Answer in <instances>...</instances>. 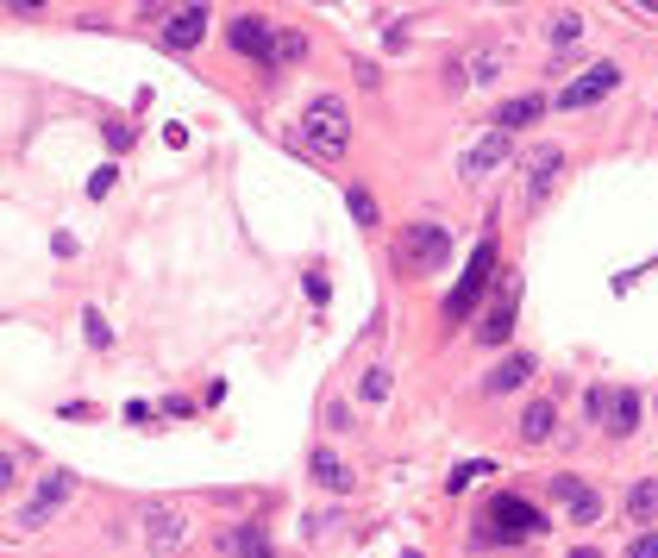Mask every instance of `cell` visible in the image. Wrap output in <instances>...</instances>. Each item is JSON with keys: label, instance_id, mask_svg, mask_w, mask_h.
I'll return each mask as SVG.
<instances>
[{"label": "cell", "instance_id": "6da1fadb", "mask_svg": "<svg viewBox=\"0 0 658 558\" xmlns=\"http://www.w3.org/2000/svg\"><path fill=\"white\" fill-rule=\"evenodd\" d=\"M539 533H546V515H539L527 496L502 490V496H489V502H483L477 546H521V540H539Z\"/></svg>", "mask_w": 658, "mask_h": 558}, {"label": "cell", "instance_id": "7a4b0ae2", "mask_svg": "<svg viewBox=\"0 0 658 558\" xmlns=\"http://www.w3.org/2000/svg\"><path fill=\"white\" fill-rule=\"evenodd\" d=\"M452 264V232H445L433 214H420L414 226L395 232V270L402 276H433Z\"/></svg>", "mask_w": 658, "mask_h": 558}, {"label": "cell", "instance_id": "3957f363", "mask_svg": "<svg viewBox=\"0 0 658 558\" xmlns=\"http://www.w3.org/2000/svg\"><path fill=\"white\" fill-rule=\"evenodd\" d=\"M301 138H308V151L326 157V164H339L351 151V107L339 95H314L308 113H301Z\"/></svg>", "mask_w": 658, "mask_h": 558}, {"label": "cell", "instance_id": "277c9868", "mask_svg": "<svg viewBox=\"0 0 658 558\" xmlns=\"http://www.w3.org/2000/svg\"><path fill=\"white\" fill-rule=\"evenodd\" d=\"M489 283H502V264H496V239H477V251H470V264L458 276V289L445 295V327H464L470 314H477V301Z\"/></svg>", "mask_w": 658, "mask_h": 558}, {"label": "cell", "instance_id": "5b68a950", "mask_svg": "<svg viewBox=\"0 0 658 558\" xmlns=\"http://www.w3.org/2000/svg\"><path fill=\"white\" fill-rule=\"evenodd\" d=\"M514 320H521V283L502 276V283H496V301H489L483 320H477V345H508V339H514Z\"/></svg>", "mask_w": 658, "mask_h": 558}, {"label": "cell", "instance_id": "8992f818", "mask_svg": "<svg viewBox=\"0 0 658 558\" xmlns=\"http://www.w3.org/2000/svg\"><path fill=\"white\" fill-rule=\"evenodd\" d=\"M615 88H621V63H590L583 76H571V82L558 88V107L564 113H583V107H596L602 95H615Z\"/></svg>", "mask_w": 658, "mask_h": 558}, {"label": "cell", "instance_id": "52a82bcc", "mask_svg": "<svg viewBox=\"0 0 658 558\" xmlns=\"http://www.w3.org/2000/svg\"><path fill=\"white\" fill-rule=\"evenodd\" d=\"M508 157H514V132H496V126H489V132L477 138V145H464L458 176H464V182H483V176H496V170L508 164Z\"/></svg>", "mask_w": 658, "mask_h": 558}, {"label": "cell", "instance_id": "ba28073f", "mask_svg": "<svg viewBox=\"0 0 658 558\" xmlns=\"http://www.w3.org/2000/svg\"><path fill=\"white\" fill-rule=\"evenodd\" d=\"M226 44H232L239 57H251V63H276V32H270L257 13H239V19H232V26H226Z\"/></svg>", "mask_w": 658, "mask_h": 558}, {"label": "cell", "instance_id": "9c48e42d", "mask_svg": "<svg viewBox=\"0 0 658 558\" xmlns=\"http://www.w3.org/2000/svg\"><path fill=\"white\" fill-rule=\"evenodd\" d=\"M220 558H276V540L264 521H239V527H220Z\"/></svg>", "mask_w": 658, "mask_h": 558}, {"label": "cell", "instance_id": "30bf717a", "mask_svg": "<svg viewBox=\"0 0 658 558\" xmlns=\"http://www.w3.org/2000/svg\"><path fill=\"white\" fill-rule=\"evenodd\" d=\"M558 176H564V151L558 145H539L527 157V207H546L552 189H558Z\"/></svg>", "mask_w": 658, "mask_h": 558}, {"label": "cell", "instance_id": "8fae6325", "mask_svg": "<svg viewBox=\"0 0 658 558\" xmlns=\"http://www.w3.org/2000/svg\"><path fill=\"white\" fill-rule=\"evenodd\" d=\"M552 496L564 502V515H571L577 527H596V521H602V496H596L583 477H552Z\"/></svg>", "mask_w": 658, "mask_h": 558}, {"label": "cell", "instance_id": "7c38bea8", "mask_svg": "<svg viewBox=\"0 0 658 558\" xmlns=\"http://www.w3.org/2000/svg\"><path fill=\"white\" fill-rule=\"evenodd\" d=\"M69 490H76V483H69V471H51V477L38 483V496H32L26 508H19V521H26V527H44V521H51L57 508H63V496H69Z\"/></svg>", "mask_w": 658, "mask_h": 558}, {"label": "cell", "instance_id": "4fadbf2b", "mask_svg": "<svg viewBox=\"0 0 658 558\" xmlns=\"http://www.w3.org/2000/svg\"><path fill=\"white\" fill-rule=\"evenodd\" d=\"M201 38H207V7H176L163 19V44H170V51H195Z\"/></svg>", "mask_w": 658, "mask_h": 558}, {"label": "cell", "instance_id": "5bb4252c", "mask_svg": "<svg viewBox=\"0 0 658 558\" xmlns=\"http://www.w3.org/2000/svg\"><path fill=\"white\" fill-rule=\"evenodd\" d=\"M533 370H539V364H533L527 352H508V358L483 377V395H514V389H521V383L533 377Z\"/></svg>", "mask_w": 658, "mask_h": 558}, {"label": "cell", "instance_id": "9a60e30c", "mask_svg": "<svg viewBox=\"0 0 658 558\" xmlns=\"http://www.w3.org/2000/svg\"><path fill=\"white\" fill-rule=\"evenodd\" d=\"M308 471H314V483H326L333 496H351V490H358V477L345 471V458H339V452H326V446L308 458Z\"/></svg>", "mask_w": 658, "mask_h": 558}, {"label": "cell", "instance_id": "2e32d148", "mask_svg": "<svg viewBox=\"0 0 658 558\" xmlns=\"http://www.w3.org/2000/svg\"><path fill=\"white\" fill-rule=\"evenodd\" d=\"M552 427H558V402H552V395H539V402L521 408V439H527V446L552 439Z\"/></svg>", "mask_w": 658, "mask_h": 558}, {"label": "cell", "instance_id": "e0dca14e", "mask_svg": "<svg viewBox=\"0 0 658 558\" xmlns=\"http://www.w3.org/2000/svg\"><path fill=\"white\" fill-rule=\"evenodd\" d=\"M539 113H546V101H539V95H514V101L496 107V132H521V126L539 120Z\"/></svg>", "mask_w": 658, "mask_h": 558}, {"label": "cell", "instance_id": "ac0fdd59", "mask_svg": "<svg viewBox=\"0 0 658 558\" xmlns=\"http://www.w3.org/2000/svg\"><path fill=\"white\" fill-rule=\"evenodd\" d=\"M627 521H640V527H652L658 521V477H640V483H633V490H627Z\"/></svg>", "mask_w": 658, "mask_h": 558}, {"label": "cell", "instance_id": "d6986e66", "mask_svg": "<svg viewBox=\"0 0 658 558\" xmlns=\"http://www.w3.org/2000/svg\"><path fill=\"white\" fill-rule=\"evenodd\" d=\"M640 427V389H615V408H608V433H633Z\"/></svg>", "mask_w": 658, "mask_h": 558}, {"label": "cell", "instance_id": "ffe728a7", "mask_svg": "<svg viewBox=\"0 0 658 558\" xmlns=\"http://www.w3.org/2000/svg\"><path fill=\"white\" fill-rule=\"evenodd\" d=\"M188 533V521L176 515V508H151V552H163V546H176Z\"/></svg>", "mask_w": 658, "mask_h": 558}, {"label": "cell", "instance_id": "44dd1931", "mask_svg": "<svg viewBox=\"0 0 658 558\" xmlns=\"http://www.w3.org/2000/svg\"><path fill=\"white\" fill-rule=\"evenodd\" d=\"M345 207H351V220H358V226H383V214H376V195L358 189V182L345 189Z\"/></svg>", "mask_w": 658, "mask_h": 558}, {"label": "cell", "instance_id": "7402d4cb", "mask_svg": "<svg viewBox=\"0 0 658 558\" xmlns=\"http://www.w3.org/2000/svg\"><path fill=\"white\" fill-rule=\"evenodd\" d=\"M358 395H364L370 408H376V402H389V370H383V364H370L364 377H358Z\"/></svg>", "mask_w": 658, "mask_h": 558}, {"label": "cell", "instance_id": "603a6c76", "mask_svg": "<svg viewBox=\"0 0 658 558\" xmlns=\"http://www.w3.org/2000/svg\"><path fill=\"white\" fill-rule=\"evenodd\" d=\"M577 38H583V13H558L552 19V44L564 51V44H577Z\"/></svg>", "mask_w": 658, "mask_h": 558}, {"label": "cell", "instance_id": "cb8c5ba5", "mask_svg": "<svg viewBox=\"0 0 658 558\" xmlns=\"http://www.w3.org/2000/svg\"><path fill=\"white\" fill-rule=\"evenodd\" d=\"M276 57L282 63H301V57H308V38H301V32H276Z\"/></svg>", "mask_w": 658, "mask_h": 558}, {"label": "cell", "instance_id": "d4e9b609", "mask_svg": "<svg viewBox=\"0 0 658 558\" xmlns=\"http://www.w3.org/2000/svg\"><path fill=\"white\" fill-rule=\"evenodd\" d=\"M608 408H615V389H608V383H596V389H590V414H596L602 427H608Z\"/></svg>", "mask_w": 658, "mask_h": 558}, {"label": "cell", "instance_id": "484cf974", "mask_svg": "<svg viewBox=\"0 0 658 558\" xmlns=\"http://www.w3.org/2000/svg\"><path fill=\"white\" fill-rule=\"evenodd\" d=\"M483 471H489V464H483V458H470V464H458V471L445 477V490H464V483H470V477H483Z\"/></svg>", "mask_w": 658, "mask_h": 558}, {"label": "cell", "instance_id": "4316f807", "mask_svg": "<svg viewBox=\"0 0 658 558\" xmlns=\"http://www.w3.org/2000/svg\"><path fill=\"white\" fill-rule=\"evenodd\" d=\"M351 421H358V414H351V408H345V402H333V408H326V427H333V433H345V427H351Z\"/></svg>", "mask_w": 658, "mask_h": 558}, {"label": "cell", "instance_id": "83f0119b", "mask_svg": "<svg viewBox=\"0 0 658 558\" xmlns=\"http://www.w3.org/2000/svg\"><path fill=\"white\" fill-rule=\"evenodd\" d=\"M82 333H88V345H107V339H113V333H107V320H101V314H88V320H82Z\"/></svg>", "mask_w": 658, "mask_h": 558}, {"label": "cell", "instance_id": "f1b7e54d", "mask_svg": "<svg viewBox=\"0 0 658 558\" xmlns=\"http://www.w3.org/2000/svg\"><path fill=\"white\" fill-rule=\"evenodd\" d=\"M627 558H658V533H640V540L627 546Z\"/></svg>", "mask_w": 658, "mask_h": 558}, {"label": "cell", "instance_id": "f546056e", "mask_svg": "<svg viewBox=\"0 0 658 558\" xmlns=\"http://www.w3.org/2000/svg\"><path fill=\"white\" fill-rule=\"evenodd\" d=\"M13 477H19V458H13V452H0V490H13Z\"/></svg>", "mask_w": 658, "mask_h": 558}, {"label": "cell", "instance_id": "4dcf8cb0", "mask_svg": "<svg viewBox=\"0 0 658 558\" xmlns=\"http://www.w3.org/2000/svg\"><path fill=\"white\" fill-rule=\"evenodd\" d=\"M107 189H113V164H107V170H94V182H88V195H94V201H101Z\"/></svg>", "mask_w": 658, "mask_h": 558}, {"label": "cell", "instance_id": "1f68e13d", "mask_svg": "<svg viewBox=\"0 0 658 558\" xmlns=\"http://www.w3.org/2000/svg\"><path fill=\"white\" fill-rule=\"evenodd\" d=\"M308 295H314V301H326V295H333V283H326L320 270H308Z\"/></svg>", "mask_w": 658, "mask_h": 558}]
</instances>
